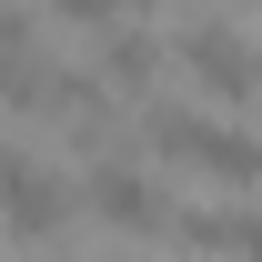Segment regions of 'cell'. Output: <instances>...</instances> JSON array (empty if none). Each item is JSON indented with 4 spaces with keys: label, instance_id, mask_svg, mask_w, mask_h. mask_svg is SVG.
Instances as JSON below:
<instances>
[{
    "label": "cell",
    "instance_id": "1",
    "mask_svg": "<svg viewBox=\"0 0 262 262\" xmlns=\"http://www.w3.org/2000/svg\"><path fill=\"white\" fill-rule=\"evenodd\" d=\"M141 141H151L162 162L202 171V182H232V192H252V182H262V141H252V131L202 121V111H182V101H151V111H141Z\"/></svg>",
    "mask_w": 262,
    "mask_h": 262
},
{
    "label": "cell",
    "instance_id": "2",
    "mask_svg": "<svg viewBox=\"0 0 262 262\" xmlns=\"http://www.w3.org/2000/svg\"><path fill=\"white\" fill-rule=\"evenodd\" d=\"M71 202H81L91 222H111V232H171V192H162L141 162H121V151L91 162V182H81Z\"/></svg>",
    "mask_w": 262,
    "mask_h": 262
},
{
    "label": "cell",
    "instance_id": "3",
    "mask_svg": "<svg viewBox=\"0 0 262 262\" xmlns=\"http://www.w3.org/2000/svg\"><path fill=\"white\" fill-rule=\"evenodd\" d=\"M61 222H71V182L51 162H31V151H0V232L10 242H51Z\"/></svg>",
    "mask_w": 262,
    "mask_h": 262
},
{
    "label": "cell",
    "instance_id": "4",
    "mask_svg": "<svg viewBox=\"0 0 262 262\" xmlns=\"http://www.w3.org/2000/svg\"><path fill=\"white\" fill-rule=\"evenodd\" d=\"M171 61L192 71L212 101H252V91H262V61L222 31V20H182V31H171Z\"/></svg>",
    "mask_w": 262,
    "mask_h": 262
},
{
    "label": "cell",
    "instance_id": "5",
    "mask_svg": "<svg viewBox=\"0 0 262 262\" xmlns=\"http://www.w3.org/2000/svg\"><path fill=\"white\" fill-rule=\"evenodd\" d=\"M171 242L212 262H262V212H171Z\"/></svg>",
    "mask_w": 262,
    "mask_h": 262
},
{
    "label": "cell",
    "instance_id": "6",
    "mask_svg": "<svg viewBox=\"0 0 262 262\" xmlns=\"http://www.w3.org/2000/svg\"><path fill=\"white\" fill-rule=\"evenodd\" d=\"M91 81L141 101L151 81H162V40H151V31H101V71H91Z\"/></svg>",
    "mask_w": 262,
    "mask_h": 262
},
{
    "label": "cell",
    "instance_id": "7",
    "mask_svg": "<svg viewBox=\"0 0 262 262\" xmlns=\"http://www.w3.org/2000/svg\"><path fill=\"white\" fill-rule=\"evenodd\" d=\"M131 0H51V20H81V31H111Z\"/></svg>",
    "mask_w": 262,
    "mask_h": 262
}]
</instances>
